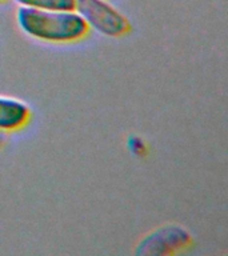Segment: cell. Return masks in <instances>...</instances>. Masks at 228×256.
<instances>
[{"instance_id":"6da1fadb","label":"cell","mask_w":228,"mask_h":256,"mask_svg":"<svg viewBox=\"0 0 228 256\" xmlns=\"http://www.w3.org/2000/svg\"><path fill=\"white\" fill-rule=\"evenodd\" d=\"M20 30L35 39L68 43L87 35L88 27L76 11H52L22 7L16 12Z\"/></svg>"},{"instance_id":"7a4b0ae2","label":"cell","mask_w":228,"mask_h":256,"mask_svg":"<svg viewBox=\"0 0 228 256\" xmlns=\"http://www.w3.org/2000/svg\"><path fill=\"white\" fill-rule=\"evenodd\" d=\"M74 11L79 14L87 27L102 35L116 38L130 30L127 18L106 0H75Z\"/></svg>"},{"instance_id":"3957f363","label":"cell","mask_w":228,"mask_h":256,"mask_svg":"<svg viewBox=\"0 0 228 256\" xmlns=\"http://www.w3.org/2000/svg\"><path fill=\"white\" fill-rule=\"evenodd\" d=\"M191 236L179 226H167L144 238L136 248V255H168L187 247Z\"/></svg>"},{"instance_id":"277c9868","label":"cell","mask_w":228,"mask_h":256,"mask_svg":"<svg viewBox=\"0 0 228 256\" xmlns=\"http://www.w3.org/2000/svg\"><path fill=\"white\" fill-rule=\"evenodd\" d=\"M30 107L18 99L0 96V131H14L27 124Z\"/></svg>"},{"instance_id":"5b68a950","label":"cell","mask_w":228,"mask_h":256,"mask_svg":"<svg viewBox=\"0 0 228 256\" xmlns=\"http://www.w3.org/2000/svg\"><path fill=\"white\" fill-rule=\"evenodd\" d=\"M22 7L52 10V11H72L75 0H14Z\"/></svg>"},{"instance_id":"8992f818","label":"cell","mask_w":228,"mask_h":256,"mask_svg":"<svg viewBox=\"0 0 228 256\" xmlns=\"http://www.w3.org/2000/svg\"><path fill=\"white\" fill-rule=\"evenodd\" d=\"M130 146H131V151L134 154H143L144 150H146V146H144L143 140L138 139V138H131L130 139Z\"/></svg>"},{"instance_id":"52a82bcc","label":"cell","mask_w":228,"mask_h":256,"mask_svg":"<svg viewBox=\"0 0 228 256\" xmlns=\"http://www.w3.org/2000/svg\"><path fill=\"white\" fill-rule=\"evenodd\" d=\"M6 140H7V135H6V132L0 131V148L3 147L4 144H6Z\"/></svg>"},{"instance_id":"ba28073f","label":"cell","mask_w":228,"mask_h":256,"mask_svg":"<svg viewBox=\"0 0 228 256\" xmlns=\"http://www.w3.org/2000/svg\"><path fill=\"white\" fill-rule=\"evenodd\" d=\"M0 2H2V0H0Z\"/></svg>"}]
</instances>
